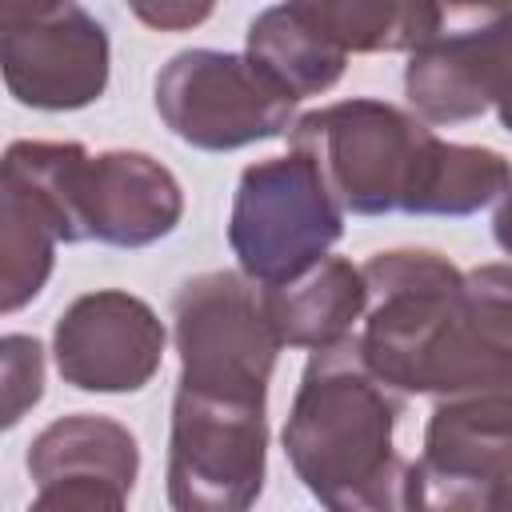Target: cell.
<instances>
[{
    "label": "cell",
    "instance_id": "1",
    "mask_svg": "<svg viewBox=\"0 0 512 512\" xmlns=\"http://www.w3.org/2000/svg\"><path fill=\"white\" fill-rule=\"evenodd\" d=\"M372 300L360 352L400 392H496L512 380L508 268L460 276L440 252H380L364 268Z\"/></svg>",
    "mask_w": 512,
    "mask_h": 512
},
{
    "label": "cell",
    "instance_id": "6",
    "mask_svg": "<svg viewBox=\"0 0 512 512\" xmlns=\"http://www.w3.org/2000/svg\"><path fill=\"white\" fill-rule=\"evenodd\" d=\"M180 388L264 404L280 352L256 280L204 272L176 292Z\"/></svg>",
    "mask_w": 512,
    "mask_h": 512
},
{
    "label": "cell",
    "instance_id": "14",
    "mask_svg": "<svg viewBox=\"0 0 512 512\" xmlns=\"http://www.w3.org/2000/svg\"><path fill=\"white\" fill-rule=\"evenodd\" d=\"M140 468L136 440L124 424L92 412L48 424L28 448V472L36 480V508H124Z\"/></svg>",
    "mask_w": 512,
    "mask_h": 512
},
{
    "label": "cell",
    "instance_id": "8",
    "mask_svg": "<svg viewBox=\"0 0 512 512\" xmlns=\"http://www.w3.org/2000/svg\"><path fill=\"white\" fill-rule=\"evenodd\" d=\"M264 404L176 388L168 500L180 512L248 508L264 484Z\"/></svg>",
    "mask_w": 512,
    "mask_h": 512
},
{
    "label": "cell",
    "instance_id": "19",
    "mask_svg": "<svg viewBox=\"0 0 512 512\" xmlns=\"http://www.w3.org/2000/svg\"><path fill=\"white\" fill-rule=\"evenodd\" d=\"M216 0H128V8L148 24V28H160V32H184V28H196L200 20H208Z\"/></svg>",
    "mask_w": 512,
    "mask_h": 512
},
{
    "label": "cell",
    "instance_id": "18",
    "mask_svg": "<svg viewBox=\"0 0 512 512\" xmlns=\"http://www.w3.org/2000/svg\"><path fill=\"white\" fill-rule=\"evenodd\" d=\"M44 396V348L36 336H0V432Z\"/></svg>",
    "mask_w": 512,
    "mask_h": 512
},
{
    "label": "cell",
    "instance_id": "10",
    "mask_svg": "<svg viewBox=\"0 0 512 512\" xmlns=\"http://www.w3.org/2000/svg\"><path fill=\"white\" fill-rule=\"evenodd\" d=\"M68 144L16 140L0 156V312L40 296L56 240H76L64 196Z\"/></svg>",
    "mask_w": 512,
    "mask_h": 512
},
{
    "label": "cell",
    "instance_id": "13",
    "mask_svg": "<svg viewBox=\"0 0 512 512\" xmlns=\"http://www.w3.org/2000/svg\"><path fill=\"white\" fill-rule=\"evenodd\" d=\"M80 240L140 248L168 236L184 212L180 184L144 152H80L68 180Z\"/></svg>",
    "mask_w": 512,
    "mask_h": 512
},
{
    "label": "cell",
    "instance_id": "9",
    "mask_svg": "<svg viewBox=\"0 0 512 512\" xmlns=\"http://www.w3.org/2000/svg\"><path fill=\"white\" fill-rule=\"evenodd\" d=\"M508 412V388L440 404L420 460L404 472V508H504L512 492Z\"/></svg>",
    "mask_w": 512,
    "mask_h": 512
},
{
    "label": "cell",
    "instance_id": "12",
    "mask_svg": "<svg viewBox=\"0 0 512 512\" xmlns=\"http://www.w3.org/2000/svg\"><path fill=\"white\" fill-rule=\"evenodd\" d=\"M164 352L156 312L116 288L80 296L56 324V368L84 392L144 388Z\"/></svg>",
    "mask_w": 512,
    "mask_h": 512
},
{
    "label": "cell",
    "instance_id": "2",
    "mask_svg": "<svg viewBox=\"0 0 512 512\" xmlns=\"http://www.w3.org/2000/svg\"><path fill=\"white\" fill-rule=\"evenodd\" d=\"M340 212L468 216L508 188V164L492 148L444 144L432 128L380 100H344L308 112L292 128Z\"/></svg>",
    "mask_w": 512,
    "mask_h": 512
},
{
    "label": "cell",
    "instance_id": "11",
    "mask_svg": "<svg viewBox=\"0 0 512 512\" xmlns=\"http://www.w3.org/2000/svg\"><path fill=\"white\" fill-rule=\"evenodd\" d=\"M0 76L28 108H84L108 84V36L84 8L60 4L40 20L0 28Z\"/></svg>",
    "mask_w": 512,
    "mask_h": 512
},
{
    "label": "cell",
    "instance_id": "15",
    "mask_svg": "<svg viewBox=\"0 0 512 512\" xmlns=\"http://www.w3.org/2000/svg\"><path fill=\"white\" fill-rule=\"evenodd\" d=\"M260 300L280 344L324 348L348 336L352 320L368 304V288L360 268L340 256H320L284 284H260Z\"/></svg>",
    "mask_w": 512,
    "mask_h": 512
},
{
    "label": "cell",
    "instance_id": "7",
    "mask_svg": "<svg viewBox=\"0 0 512 512\" xmlns=\"http://www.w3.org/2000/svg\"><path fill=\"white\" fill-rule=\"evenodd\" d=\"M296 96L252 56L192 48L156 76V112L192 148L228 152L280 136L292 124Z\"/></svg>",
    "mask_w": 512,
    "mask_h": 512
},
{
    "label": "cell",
    "instance_id": "4",
    "mask_svg": "<svg viewBox=\"0 0 512 512\" xmlns=\"http://www.w3.org/2000/svg\"><path fill=\"white\" fill-rule=\"evenodd\" d=\"M340 232L344 212L300 148L244 168L232 200L228 244L248 280L284 284L300 276L340 240Z\"/></svg>",
    "mask_w": 512,
    "mask_h": 512
},
{
    "label": "cell",
    "instance_id": "3",
    "mask_svg": "<svg viewBox=\"0 0 512 512\" xmlns=\"http://www.w3.org/2000/svg\"><path fill=\"white\" fill-rule=\"evenodd\" d=\"M404 392L360 352L356 336L312 348L284 452L304 488L328 508H404L408 464L392 448Z\"/></svg>",
    "mask_w": 512,
    "mask_h": 512
},
{
    "label": "cell",
    "instance_id": "5",
    "mask_svg": "<svg viewBox=\"0 0 512 512\" xmlns=\"http://www.w3.org/2000/svg\"><path fill=\"white\" fill-rule=\"evenodd\" d=\"M404 88L432 124L504 112L508 96V0H432L408 48Z\"/></svg>",
    "mask_w": 512,
    "mask_h": 512
},
{
    "label": "cell",
    "instance_id": "20",
    "mask_svg": "<svg viewBox=\"0 0 512 512\" xmlns=\"http://www.w3.org/2000/svg\"><path fill=\"white\" fill-rule=\"evenodd\" d=\"M68 0H0V28L24 24V20H40L48 12H56Z\"/></svg>",
    "mask_w": 512,
    "mask_h": 512
},
{
    "label": "cell",
    "instance_id": "17",
    "mask_svg": "<svg viewBox=\"0 0 512 512\" xmlns=\"http://www.w3.org/2000/svg\"><path fill=\"white\" fill-rule=\"evenodd\" d=\"M340 52H392L412 48L432 0H284Z\"/></svg>",
    "mask_w": 512,
    "mask_h": 512
},
{
    "label": "cell",
    "instance_id": "16",
    "mask_svg": "<svg viewBox=\"0 0 512 512\" xmlns=\"http://www.w3.org/2000/svg\"><path fill=\"white\" fill-rule=\"evenodd\" d=\"M248 56L264 72H272L296 100L332 88L344 72V60H348V52H340L332 40H324L288 4H276L252 20Z\"/></svg>",
    "mask_w": 512,
    "mask_h": 512
}]
</instances>
